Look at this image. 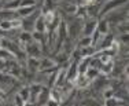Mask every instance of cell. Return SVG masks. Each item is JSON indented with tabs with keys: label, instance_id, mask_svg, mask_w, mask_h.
Listing matches in <instances>:
<instances>
[{
	"label": "cell",
	"instance_id": "15",
	"mask_svg": "<svg viewBox=\"0 0 129 106\" xmlns=\"http://www.w3.org/2000/svg\"><path fill=\"white\" fill-rule=\"evenodd\" d=\"M54 62H52V61H50V62H48V61H44V65H43V66H41V69H44V68H47V66H54Z\"/></svg>",
	"mask_w": 129,
	"mask_h": 106
},
{
	"label": "cell",
	"instance_id": "2",
	"mask_svg": "<svg viewBox=\"0 0 129 106\" xmlns=\"http://www.w3.org/2000/svg\"><path fill=\"white\" fill-rule=\"evenodd\" d=\"M87 26H88V28H85V29H84V33L89 36V35H92V33H93L95 26H96V22H95V21H92V22H89V24L87 25Z\"/></svg>",
	"mask_w": 129,
	"mask_h": 106
},
{
	"label": "cell",
	"instance_id": "1",
	"mask_svg": "<svg viewBox=\"0 0 129 106\" xmlns=\"http://www.w3.org/2000/svg\"><path fill=\"white\" fill-rule=\"evenodd\" d=\"M99 69L102 73H110V72L113 70V59L111 61H107V62H104V63H102L99 66Z\"/></svg>",
	"mask_w": 129,
	"mask_h": 106
},
{
	"label": "cell",
	"instance_id": "6",
	"mask_svg": "<svg viewBox=\"0 0 129 106\" xmlns=\"http://www.w3.org/2000/svg\"><path fill=\"white\" fill-rule=\"evenodd\" d=\"M18 95H19L25 102H27V99H29V96H30V90L29 88H23L22 91H21V94H18Z\"/></svg>",
	"mask_w": 129,
	"mask_h": 106
},
{
	"label": "cell",
	"instance_id": "7",
	"mask_svg": "<svg viewBox=\"0 0 129 106\" xmlns=\"http://www.w3.org/2000/svg\"><path fill=\"white\" fill-rule=\"evenodd\" d=\"M52 21H54V12H52V11H48L47 14L44 15V22L48 25V24H51Z\"/></svg>",
	"mask_w": 129,
	"mask_h": 106
},
{
	"label": "cell",
	"instance_id": "9",
	"mask_svg": "<svg viewBox=\"0 0 129 106\" xmlns=\"http://www.w3.org/2000/svg\"><path fill=\"white\" fill-rule=\"evenodd\" d=\"M10 22H11V28H13V29H18V28H21V25H22L21 19H13V21H10Z\"/></svg>",
	"mask_w": 129,
	"mask_h": 106
},
{
	"label": "cell",
	"instance_id": "10",
	"mask_svg": "<svg viewBox=\"0 0 129 106\" xmlns=\"http://www.w3.org/2000/svg\"><path fill=\"white\" fill-rule=\"evenodd\" d=\"M15 103H17V106H25V101L19 95H17L15 96Z\"/></svg>",
	"mask_w": 129,
	"mask_h": 106
},
{
	"label": "cell",
	"instance_id": "11",
	"mask_svg": "<svg viewBox=\"0 0 129 106\" xmlns=\"http://www.w3.org/2000/svg\"><path fill=\"white\" fill-rule=\"evenodd\" d=\"M47 106H59V102L55 101L54 98H51V96H50V99H48V102H47Z\"/></svg>",
	"mask_w": 129,
	"mask_h": 106
},
{
	"label": "cell",
	"instance_id": "16",
	"mask_svg": "<svg viewBox=\"0 0 129 106\" xmlns=\"http://www.w3.org/2000/svg\"><path fill=\"white\" fill-rule=\"evenodd\" d=\"M29 40H30V35L29 33H23L22 35V41L25 43V41H29Z\"/></svg>",
	"mask_w": 129,
	"mask_h": 106
},
{
	"label": "cell",
	"instance_id": "8",
	"mask_svg": "<svg viewBox=\"0 0 129 106\" xmlns=\"http://www.w3.org/2000/svg\"><path fill=\"white\" fill-rule=\"evenodd\" d=\"M0 28H2L3 30L13 29V28H11V22H10V21H4V22H2V24H0Z\"/></svg>",
	"mask_w": 129,
	"mask_h": 106
},
{
	"label": "cell",
	"instance_id": "20",
	"mask_svg": "<svg viewBox=\"0 0 129 106\" xmlns=\"http://www.w3.org/2000/svg\"><path fill=\"white\" fill-rule=\"evenodd\" d=\"M0 48H2V40H0Z\"/></svg>",
	"mask_w": 129,
	"mask_h": 106
},
{
	"label": "cell",
	"instance_id": "17",
	"mask_svg": "<svg viewBox=\"0 0 129 106\" xmlns=\"http://www.w3.org/2000/svg\"><path fill=\"white\" fill-rule=\"evenodd\" d=\"M104 96H106L107 99H110V98L113 96V90H107V91H106V94H104Z\"/></svg>",
	"mask_w": 129,
	"mask_h": 106
},
{
	"label": "cell",
	"instance_id": "3",
	"mask_svg": "<svg viewBox=\"0 0 129 106\" xmlns=\"http://www.w3.org/2000/svg\"><path fill=\"white\" fill-rule=\"evenodd\" d=\"M45 22H44V17H40L39 18V21L36 22V28H37V30L39 32H44L45 30Z\"/></svg>",
	"mask_w": 129,
	"mask_h": 106
},
{
	"label": "cell",
	"instance_id": "14",
	"mask_svg": "<svg viewBox=\"0 0 129 106\" xmlns=\"http://www.w3.org/2000/svg\"><path fill=\"white\" fill-rule=\"evenodd\" d=\"M33 3H35V0H25V2L22 3V7H26V6H33Z\"/></svg>",
	"mask_w": 129,
	"mask_h": 106
},
{
	"label": "cell",
	"instance_id": "12",
	"mask_svg": "<svg viewBox=\"0 0 129 106\" xmlns=\"http://www.w3.org/2000/svg\"><path fill=\"white\" fill-rule=\"evenodd\" d=\"M100 32H102V33H106L107 32V24L106 22L100 24Z\"/></svg>",
	"mask_w": 129,
	"mask_h": 106
},
{
	"label": "cell",
	"instance_id": "19",
	"mask_svg": "<svg viewBox=\"0 0 129 106\" xmlns=\"http://www.w3.org/2000/svg\"><path fill=\"white\" fill-rule=\"evenodd\" d=\"M3 96H4V91H3L2 88H0V98H3Z\"/></svg>",
	"mask_w": 129,
	"mask_h": 106
},
{
	"label": "cell",
	"instance_id": "13",
	"mask_svg": "<svg viewBox=\"0 0 129 106\" xmlns=\"http://www.w3.org/2000/svg\"><path fill=\"white\" fill-rule=\"evenodd\" d=\"M106 106H117V102H115L113 98H110V99H107V103H106Z\"/></svg>",
	"mask_w": 129,
	"mask_h": 106
},
{
	"label": "cell",
	"instance_id": "18",
	"mask_svg": "<svg viewBox=\"0 0 129 106\" xmlns=\"http://www.w3.org/2000/svg\"><path fill=\"white\" fill-rule=\"evenodd\" d=\"M4 66H6V63H4V62H3V61H2V59H0V70H2V69H3V68H4Z\"/></svg>",
	"mask_w": 129,
	"mask_h": 106
},
{
	"label": "cell",
	"instance_id": "4",
	"mask_svg": "<svg viewBox=\"0 0 129 106\" xmlns=\"http://www.w3.org/2000/svg\"><path fill=\"white\" fill-rule=\"evenodd\" d=\"M77 80H78V83H77V86H78V87H87L88 84H89V80H88L87 77H85V74L80 76Z\"/></svg>",
	"mask_w": 129,
	"mask_h": 106
},
{
	"label": "cell",
	"instance_id": "5",
	"mask_svg": "<svg viewBox=\"0 0 129 106\" xmlns=\"http://www.w3.org/2000/svg\"><path fill=\"white\" fill-rule=\"evenodd\" d=\"M66 79V70H62L59 73V76H58V80H56V87H60L62 84L64 83L63 80Z\"/></svg>",
	"mask_w": 129,
	"mask_h": 106
}]
</instances>
